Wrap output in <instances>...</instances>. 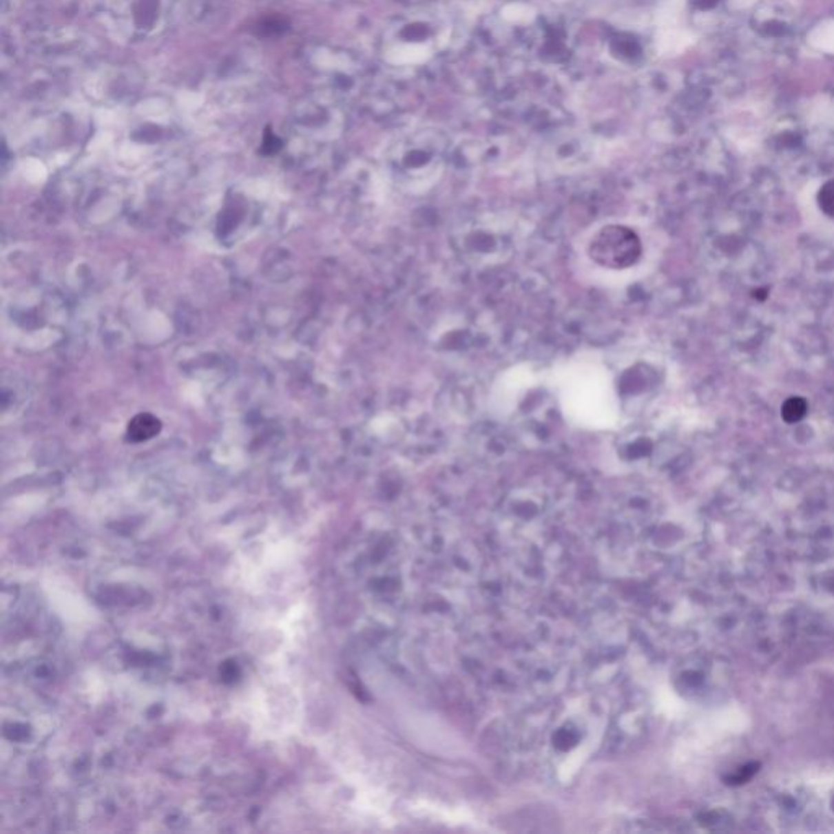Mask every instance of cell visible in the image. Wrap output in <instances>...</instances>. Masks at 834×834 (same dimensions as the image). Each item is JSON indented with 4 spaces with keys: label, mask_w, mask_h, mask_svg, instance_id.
<instances>
[{
    "label": "cell",
    "mask_w": 834,
    "mask_h": 834,
    "mask_svg": "<svg viewBox=\"0 0 834 834\" xmlns=\"http://www.w3.org/2000/svg\"><path fill=\"white\" fill-rule=\"evenodd\" d=\"M818 207L824 216L834 218V180H829L818 191Z\"/></svg>",
    "instance_id": "5b68a950"
},
{
    "label": "cell",
    "mask_w": 834,
    "mask_h": 834,
    "mask_svg": "<svg viewBox=\"0 0 834 834\" xmlns=\"http://www.w3.org/2000/svg\"><path fill=\"white\" fill-rule=\"evenodd\" d=\"M806 413H809V403L802 396H791L784 401L780 416L787 424H797L806 416Z\"/></svg>",
    "instance_id": "277c9868"
},
{
    "label": "cell",
    "mask_w": 834,
    "mask_h": 834,
    "mask_svg": "<svg viewBox=\"0 0 834 834\" xmlns=\"http://www.w3.org/2000/svg\"><path fill=\"white\" fill-rule=\"evenodd\" d=\"M525 227L508 212H479L468 217L452 231V248L465 264L494 267L519 251Z\"/></svg>",
    "instance_id": "6da1fadb"
},
{
    "label": "cell",
    "mask_w": 834,
    "mask_h": 834,
    "mask_svg": "<svg viewBox=\"0 0 834 834\" xmlns=\"http://www.w3.org/2000/svg\"><path fill=\"white\" fill-rule=\"evenodd\" d=\"M644 247L639 233L624 224L600 227L588 240L587 254L593 264L606 271H626L640 261Z\"/></svg>",
    "instance_id": "7a4b0ae2"
},
{
    "label": "cell",
    "mask_w": 834,
    "mask_h": 834,
    "mask_svg": "<svg viewBox=\"0 0 834 834\" xmlns=\"http://www.w3.org/2000/svg\"><path fill=\"white\" fill-rule=\"evenodd\" d=\"M162 430V421L150 413H140L134 416L127 424V440L139 444L157 437Z\"/></svg>",
    "instance_id": "3957f363"
},
{
    "label": "cell",
    "mask_w": 834,
    "mask_h": 834,
    "mask_svg": "<svg viewBox=\"0 0 834 834\" xmlns=\"http://www.w3.org/2000/svg\"><path fill=\"white\" fill-rule=\"evenodd\" d=\"M279 149H280V140L278 139V137L274 136V134L266 132L264 144H262V152L269 155V154H275V152H278Z\"/></svg>",
    "instance_id": "8992f818"
}]
</instances>
